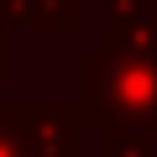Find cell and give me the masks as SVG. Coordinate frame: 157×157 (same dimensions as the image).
Segmentation results:
<instances>
[{"label": "cell", "mask_w": 157, "mask_h": 157, "mask_svg": "<svg viewBox=\"0 0 157 157\" xmlns=\"http://www.w3.org/2000/svg\"><path fill=\"white\" fill-rule=\"evenodd\" d=\"M73 115L84 131H141L157 136V58L89 52L78 63Z\"/></svg>", "instance_id": "1"}, {"label": "cell", "mask_w": 157, "mask_h": 157, "mask_svg": "<svg viewBox=\"0 0 157 157\" xmlns=\"http://www.w3.org/2000/svg\"><path fill=\"white\" fill-rule=\"evenodd\" d=\"M100 52H110V58H157V6H147L126 26H105Z\"/></svg>", "instance_id": "3"}, {"label": "cell", "mask_w": 157, "mask_h": 157, "mask_svg": "<svg viewBox=\"0 0 157 157\" xmlns=\"http://www.w3.org/2000/svg\"><path fill=\"white\" fill-rule=\"evenodd\" d=\"M84 26V0H32V32L73 37Z\"/></svg>", "instance_id": "4"}, {"label": "cell", "mask_w": 157, "mask_h": 157, "mask_svg": "<svg viewBox=\"0 0 157 157\" xmlns=\"http://www.w3.org/2000/svg\"><path fill=\"white\" fill-rule=\"evenodd\" d=\"M0 157H32V141H26V105H0Z\"/></svg>", "instance_id": "5"}, {"label": "cell", "mask_w": 157, "mask_h": 157, "mask_svg": "<svg viewBox=\"0 0 157 157\" xmlns=\"http://www.w3.org/2000/svg\"><path fill=\"white\" fill-rule=\"evenodd\" d=\"M6 84H11V42H0V105H6Z\"/></svg>", "instance_id": "9"}, {"label": "cell", "mask_w": 157, "mask_h": 157, "mask_svg": "<svg viewBox=\"0 0 157 157\" xmlns=\"http://www.w3.org/2000/svg\"><path fill=\"white\" fill-rule=\"evenodd\" d=\"M0 42H11V26H6V6H0Z\"/></svg>", "instance_id": "10"}, {"label": "cell", "mask_w": 157, "mask_h": 157, "mask_svg": "<svg viewBox=\"0 0 157 157\" xmlns=\"http://www.w3.org/2000/svg\"><path fill=\"white\" fill-rule=\"evenodd\" d=\"M147 6H152V0H105V21H110V26H126V21H136Z\"/></svg>", "instance_id": "7"}, {"label": "cell", "mask_w": 157, "mask_h": 157, "mask_svg": "<svg viewBox=\"0 0 157 157\" xmlns=\"http://www.w3.org/2000/svg\"><path fill=\"white\" fill-rule=\"evenodd\" d=\"M6 6V26H26L32 32V0H0Z\"/></svg>", "instance_id": "8"}, {"label": "cell", "mask_w": 157, "mask_h": 157, "mask_svg": "<svg viewBox=\"0 0 157 157\" xmlns=\"http://www.w3.org/2000/svg\"><path fill=\"white\" fill-rule=\"evenodd\" d=\"M94 136H100L105 157H152V136H141V131H94Z\"/></svg>", "instance_id": "6"}, {"label": "cell", "mask_w": 157, "mask_h": 157, "mask_svg": "<svg viewBox=\"0 0 157 157\" xmlns=\"http://www.w3.org/2000/svg\"><path fill=\"white\" fill-rule=\"evenodd\" d=\"M26 141H32V157H78L84 126L73 105H26Z\"/></svg>", "instance_id": "2"}]
</instances>
